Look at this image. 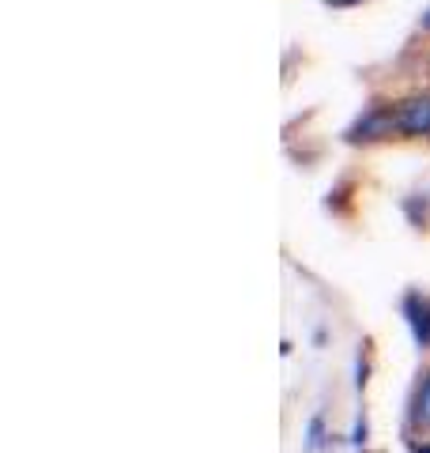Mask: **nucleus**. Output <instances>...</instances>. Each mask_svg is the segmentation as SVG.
Instances as JSON below:
<instances>
[{
    "mask_svg": "<svg viewBox=\"0 0 430 453\" xmlns=\"http://www.w3.org/2000/svg\"><path fill=\"white\" fill-rule=\"evenodd\" d=\"M393 103L396 95H370L363 110L340 129V144L348 148H381L396 144V121H393Z\"/></svg>",
    "mask_w": 430,
    "mask_h": 453,
    "instance_id": "f257e3e1",
    "label": "nucleus"
},
{
    "mask_svg": "<svg viewBox=\"0 0 430 453\" xmlns=\"http://www.w3.org/2000/svg\"><path fill=\"white\" fill-rule=\"evenodd\" d=\"M393 121H396V144H430V88L396 95Z\"/></svg>",
    "mask_w": 430,
    "mask_h": 453,
    "instance_id": "f03ea898",
    "label": "nucleus"
},
{
    "mask_svg": "<svg viewBox=\"0 0 430 453\" xmlns=\"http://www.w3.org/2000/svg\"><path fill=\"white\" fill-rule=\"evenodd\" d=\"M404 438H430V363H423L411 378L408 401H404Z\"/></svg>",
    "mask_w": 430,
    "mask_h": 453,
    "instance_id": "7ed1b4c3",
    "label": "nucleus"
},
{
    "mask_svg": "<svg viewBox=\"0 0 430 453\" xmlns=\"http://www.w3.org/2000/svg\"><path fill=\"white\" fill-rule=\"evenodd\" d=\"M400 318L408 325L415 351H419V356H430V291L408 288L400 295Z\"/></svg>",
    "mask_w": 430,
    "mask_h": 453,
    "instance_id": "20e7f679",
    "label": "nucleus"
},
{
    "mask_svg": "<svg viewBox=\"0 0 430 453\" xmlns=\"http://www.w3.org/2000/svg\"><path fill=\"white\" fill-rule=\"evenodd\" d=\"M333 438H340V434H333L325 408H318V412L306 419V427H303V453H325V449H333L336 446Z\"/></svg>",
    "mask_w": 430,
    "mask_h": 453,
    "instance_id": "39448f33",
    "label": "nucleus"
},
{
    "mask_svg": "<svg viewBox=\"0 0 430 453\" xmlns=\"http://www.w3.org/2000/svg\"><path fill=\"white\" fill-rule=\"evenodd\" d=\"M400 211H404V219H408V226L411 231H419V234H426L430 231V193H404L400 196Z\"/></svg>",
    "mask_w": 430,
    "mask_h": 453,
    "instance_id": "423d86ee",
    "label": "nucleus"
},
{
    "mask_svg": "<svg viewBox=\"0 0 430 453\" xmlns=\"http://www.w3.org/2000/svg\"><path fill=\"white\" fill-rule=\"evenodd\" d=\"M355 393L363 396L366 393V386H370V374H374V344H370V340H358V348H355Z\"/></svg>",
    "mask_w": 430,
    "mask_h": 453,
    "instance_id": "0eeeda50",
    "label": "nucleus"
},
{
    "mask_svg": "<svg viewBox=\"0 0 430 453\" xmlns=\"http://www.w3.org/2000/svg\"><path fill=\"white\" fill-rule=\"evenodd\" d=\"M343 442H348L351 453H363V449L370 446V412H366V404H358V408H355L351 431L343 434Z\"/></svg>",
    "mask_w": 430,
    "mask_h": 453,
    "instance_id": "6e6552de",
    "label": "nucleus"
},
{
    "mask_svg": "<svg viewBox=\"0 0 430 453\" xmlns=\"http://www.w3.org/2000/svg\"><path fill=\"white\" fill-rule=\"evenodd\" d=\"M325 8H333V12H351V8H363L370 4V0H321Z\"/></svg>",
    "mask_w": 430,
    "mask_h": 453,
    "instance_id": "1a4fd4ad",
    "label": "nucleus"
},
{
    "mask_svg": "<svg viewBox=\"0 0 430 453\" xmlns=\"http://www.w3.org/2000/svg\"><path fill=\"white\" fill-rule=\"evenodd\" d=\"M415 31H419L423 38H430V8L419 12V19H415Z\"/></svg>",
    "mask_w": 430,
    "mask_h": 453,
    "instance_id": "9d476101",
    "label": "nucleus"
},
{
    "mask_svg": "<svg viewBox=\"0 0 430 453\" xmlns=\"http://www.w3.org/2000/svg\"><path fill=\"white\" fill-rule=\"evenodd\" d=\"M408 453H430V438H415V442H408Z\"/></svg>",
    "mask_w": 430,
    "mask_h": 453,
    "instance_id": "9b49d317",
    "label": "nucleus"
},
{
    "mask_svg": "<svg viewBox=\"0 0 430 453\" xmlns=\"http://www.w3.org/2000/svg\"><path fill=\"white\" fill-rule=\"evenodd\" d=\"M423 73H426V83H430V53H426V61H423Z\"/></svg>",
    "mask_w": 430,
    "mask_h": 453,
    "instance_id": "f8f14e48",
    "label": "nucleus"
}]
</instances>
